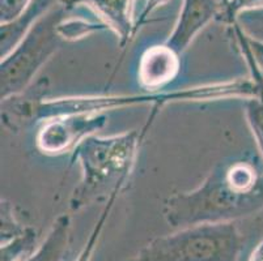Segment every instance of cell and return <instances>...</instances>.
<instances>
[{
  "label": "cell",
  "mask_w": 263,
  "mask_h": 261,
  "mask_svg": "<svg viewBox=\"0 0 263 261\" xmlns=\"http://www.w3.org/2000/svg\"><path fill=\"white\" fill-rule=\"evenodd\" d=\"M263 209V167L252 158L214 166L194 190L166 197L162 217L173 230L199 224L237 222Z\"/></svg>",
  "instance_id": "1"
},
{
  "label": "cell",
  "mask_w": 263,
  "mask_h": 261,
  "mask_svg": "<svg viewBox=\"0 0 263 261\" xmlns=\"http://www.w3.org/2000/svg\"><path fill=\"white\" fill-rule=\"evenodd\" d=\"M160 110L152 107L142 128L113 136L92 135L71 152L70 166L79 164L81 169V179L68 201L71 212L105 205L121 196L130 184L140 147Z\"/></svg>",
  "instance_id": "2"
},
{
  "label": "cell",
  "mask_w": 263,
  "mask_h": 261,
  "mask_svg": "<svg viewBox=\"0 0 263 261\" xmlns=\"http://www.w3.org/2000/svg\"><path fill=\"white\" fill-rule=\"evenodd\" d=\"M263 97V83L255 80L252 75L233 80L217 81L204 85L190 86L183 89L160 90V92L130 93V94H92L70 95V97L44 98L33 112V126L42 121L59 115L79 114H107L111 110L124 107L149 105L151 107L162 109L169 104L178 102H203V101L229 99V98Z\"/></svg>",
  "instance_id": "3"
},
{
  "label": "cell",
  "mask_w": 263,
  "mask_h": 261,
  "mask_svg": "<svg viewBox=\"0 0 263 261\" xmlns=\"http://www.w3.org/2000/svg\"><path fill=\"white\" fill-rule=\"evenodd\" d=\"M243 247L236 222L199 224L151 239L126 261H240Z\"/></svg>",
  "instance_id": "4"
},
{
  "label": "cell",
  "mask_w": 263,
  "mask_h": 261,
  "mask_svg": "<svg viewBox=\"0 0 263 261\" xmlns=\"http://www.w3.org/2000/svg\"><path fill=\"white\" fill-rule=\"evenodd\" d=\"M67 9L61 3L52 6L29 28L17 46L0 63V98L12 97L29 88L40 69L58 52L66 41L59 33V24Z\"/></svg>",
  "instance_id": "5"
},
{
  "label": "cell",
  "mask_w": 263,
  "mask_h": 261,
  "mask_svg": "<svg viewBox=\"0 0 263 261\" xmlns=\"http://www.w3.org/2000/svg\"><path fill=\"white\" fill-rule=\"evenodd\" d=\"M109 122L107 114L59 115L42 121L35 133V147L45 155H62L72 152L84 138L96 135Z\"/></svg>",
  "instance_id": "6"
},
{
  "label": "cell",
  "mask_w": 263,
  "mask_h": 261,
  "mask_svg": "<svg viewBox=\"0 0 263 261\" xmlns=\"http://www.w3.org/2000/svg\"><path fill=\"white\" fill-rule=\"evenodd\" d=\"M223 0H183L177 23L165 43L182 55L212 20L223 13Z\"/></svg>",
  "instance_id": "7"
},
{
  "label": "cell",
  "mask_w": 263,
  "mask_h": 261,
  "mask_svg": "<svg viewBox=\"0 0 263 261\" xmlns=\"http://www.w3.org/2000/svg\"><path fill=\"white\" fill-rule=\"evenodd\" d=\"M138 0H59L70 12L76 7L84 6L104 23L119 39L122 49L130 45L136 34V16L134 8Z\"/></svg>",
  "instance_id": "8"
},
{
  "label": "cell",
  "mask_w": 263,
  "mask_h": 261,
  "mask_svg": "<svg viewBox=\"0 0 263 261\" xmlns=\"http://www.w3.org/2000/svg\"><path fill=\"white\" fill-rule=\"evenodd\" d=\"M181 72V55L166 43L154 45L142 54L138 63V83L145 92H160L176 81Z\"/></svg>",
  "instance_id": "9"
},
{
  "label": "cell",
  "mask_w": 263,
  "mask_h": 261,
  "mask_svg": "<svg viewBox=\"0 0 263 261\" xmlns=\"http://www.w3.org/2000/svg\"><path fill=\"white\" fill-rule=\"evenodd\" d=\"M49 80H35L24 92L2 99V124L9 132L17 133L33 126V111L40 101L49 97Z\"/></svg>",
  "instance_id": "10"
},
{
  "label": "cell",
  "mask_w": 263,
  "mask_h": 261,
  "mask_svg": "<svg viewBox=\"0 0 263 261\" xmlns=\"http://www.w3.org/2000/svg\"><path fill=\"white\" fill-rule=\"evenodd\" d=\"M71 215H58L44 242L25 261H67L71 251Z\"/></svg>",
  "instance_id": "11"
},
{
  "label": "cell",
  "mask_w": 263,
  "mask_h": 261,
  "mask_svg": "<svg viewBox=\"0 0 263 261\" xmlns=\"http://www.w3.org/2000/svg\"><path fill=\"white\" fill-rule=\"evenodd\" d=\"M38 238L37 230L28 225L23 233L2 244L0 261H25L37 250Z\"/></svg>",
  "instance_id": "12"
},
{
  "label": "cell",
  "mask_w": 263,
  "mask_h": 261,
  "mask_svg": "<svg viewBox=\"0 0 263 261\" xmlns=\"http://www.w3.org/2000/svg\"><path fill=\"white\" fill-rule=\"evenodd\" d=\"M243 114L263 161V97L246 98Z\"/></svg>",
  "instance_id": "13"
},
{
  "label": "cell",
  "mask_w": 263,
  "mask_h": 261,
  "mask_svg": "<svg viewBox=\"0 0 263 261\" xmlns=\"http://www.w3.org/2000/svg\"><path fill=\"white\" fill-rule=\"evenodd\" d=\"M101 30H109V29L100 20L90 21L84 20V18H78V20L76 18H70V20H66L64 18L59 24V33H61V35L64 38L66 42L81 39V38L87 37V35L92 34V33L101 32Z\"/></svg>",
  "instance_id": "14"
},
{
  "label": "cell",
  "mask_w": 263,
  "mask_h": 261,
  "mask_svg": "<svg viewBox=\"0 0 263 261\" xmlns=\"http://www.w3.org/2000/svg\"><path fill=\"white\" fill-rule=\"evenodd\" d=\"M118 200V197H111L106 204L104 205V209H102L101 214H100L99 219L96 221L95 226H93L92 231L89 234V238L85 242L84 247L81 248V251L79 252L78 257L75 261H92L93 255H95V251L99 246V240L101 238V234L104 231L105 226H106V222L110 217V213L113 210L114 204L116 201Z\"/></svg>",
  "instance_id": "15"
},
{
  "label": "cell",
  "mask_w": 263,
  "mask_h": 261,
  "mask_svg": "<svg viewBox=\"0 0 263 261\" xmlns=\"http://www.w3.org/2000/svg\"><path fill=\"white\" fill-rule=\"evenodd\" d=\"M234 25L248 38L263 43V6L238 14Z\"/></svg>",
  "instance_id": "16"
},
{
  "label": "cell",
  "mask_w": 263,
  "mask_h": 261,
  "mask_svg": "<svg viewBox=\"0 0 263 261\" xmlns=\"http://www.w3.org/2000/svg\"><path fill=\"white\" fill-rule=\"evenodd\" d=\"M0 244L7 243L12 238L17 236L25 230L28 225H21L17 219L13 205L9 201L2 198V205H0Z\"/></svg>",
  "instance_id": "17"
},
{
  "label": "cell",
  "mask_w": 263,
  "mask_h": 261,
  "mask_svg": "<svg viewBox=\"0 0 263 261\" xmlns=\"http://www.w3.org/2000/svg\"><path fill=\"white\" fill-rule=\"evenodd\" d=\"M33 0H0V25L17 20L29 8Z\"/></svg>",
  "instance_id": "18"
},
{
  "label": "cell",
  "mask_w": 263,
  "mask_h": 261,
  "mask_svg": "<svg viewBox=\"0 0 263 261\" xmlns=\"http://www.w3.org/2000/svg\"><path fill=\"white\" fill-rule=\"evenodd\" d=\"M263 6V0H228L227 6L223 9V21L233 26L236 23V18L242 12L249 9L259 8Z\"/></svg>",
  "instance_id": "19"
},
{
  "label": "cell",
  "mask_w": 263,
  "mask_h": 261,
  "mask_svg": "<svg viewBox=\"0 0 263 261\" xmlns=\"http://www.w3.org/2000/svg\"><path fill=\"white\" fill-rule=\"evenodd\" d=\"M168 2L169 0H145L142 12H140L139 16L136 17V33H138V30L142 28V25H144V24L147 23L148 17H149L151 14L154 13L156 9H159L160 7L165 6Z\"/></svg>",
  "instance_id": "20"
},
{
  "label": "cell",
  "mask_w": 263,
  "mask_h": 261,
  "mask_svg": "<svg viewBox=\"0 0 263 261\" xmlns=\"http://www.w3.org/2000/svg\"><path fill=\"white\" fill-rule=\"evenodd\" d=\"M248 261H263V239L255 246L253 252L249 256Z\"/></svg>",
  "instance_id": "21"
},
{
  "label": "cell",
  "mask_w": 263,
  "mask_h": 261,
  "mask_svg": "<svg viewBox=\"0 0 263 261\" xmlns=\"http://www.w3.org/2000/svg\"><path fill=\"white\" fill-rule=\"evenodd\" d=\"M223 2H224V7H226L227 3H228V0H223Z\"/></svg>",
  "instance_id": "22"
}]
</instances>
